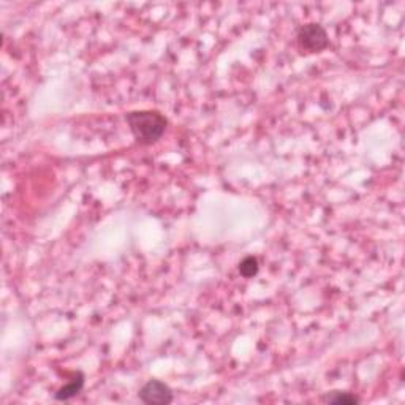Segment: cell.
I'll return each mask as SVG.
<instances>
[{
  "label": "cell",
  "instance_id": "obj_4",
  "mask_svg": "<svg viewBox=\"0 0 405 405\" xmlns=\"http://www.w3.org/2000/svg\"><path fill=\"white\" fill-rule=\"evenodd\" d=\"M84 382H86L84 373L77 372L70 382L65 383L64 386H60V388L54 392V399L55 401L65 402V401H70V399H73V397H77L79 392L83 391Z\"/></svg>",
  "mask_w": 405,
  "mask_h": 405
},
{
  "label": "cell",
  "instance_id": "obj_6",
  "mask_svg": "<svg viewBox=\"0 0 405 405\" xmlns=\"http://www.w3.org/2000/svg\"><path fill=\"white\" fill-rule=\"evenodd\" d=\"M238 270H239V274H241L242 277H246V279L255 277L258 274V271H260L258 258L253 257V255H248V257H246L244 260L241 261L239 266H238Z\"/></svg>",
  "mask_w": 405,
  "mask_h": 405
},
{
  "label": "cell",
  "instance_id": "obj_1",
  "mask_svg": "<svg viewBox=\"0 0 405 405\" xmlns=\"http://www.w3.org/2000/svg\"><path fill=\"white\" fill-rule=\"evenodd\" d=\"M126 121L133 138L141 146H152L161 140L168 127V119L155 109L132 111L126 114Z\"/></svg>",
  "mask_w": 405,
  "mask_h": 405
},
{
  "label": "cell",
  "instance_id": "obj_3",
  "mask_svg": "<svg viewBox=\"0 0 405 405\" xmlns=\"http://www.w3.org/2000/svg\"><path fill=\"white\" fill-rule=\"evenodd\" d=\"M138 397L142 404L147 405H168L173 402V391L166 383L160 380H149L141 386L138 391Z\"/></svg>",
  "mask_w": 405,
  "mask_h": 405
},
{
  "label": "cell",
  "instance_id": "obj_5",
  "mask_svg": "<svg viewBox=\"0 0 405 405\" xmlns=\"http://www.w3.org/2000/svg\"><path fill=\"white\" fill-rule=\"evenodd\" d=\"M321 401L325 404H333V405H357L361 402V399L358 396H354L353 392L348 391H328L325 396L321 397Z\"/></svg>",
  "mask_w": 405,
  "mask_h": 405
},
{
  "label": "cell",
  "instance_id": "obj_2",
  "mask_svg": "<svg viewBox=\"0 0 405 405\" xmlns=\"http://www.w3.org/2000/svg\"><path fill=\"white\" fill-rule=\"evenodd\" d=\"M296 46L301 54H317L329 46L326 29L319 22H309L296 30Z\"/></svg>",
  "mask_w": 405,
  "mask_h": 405
}]
</instances>
